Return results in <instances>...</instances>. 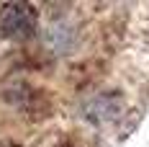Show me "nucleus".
Here are the masks:
<instances>
[{
	"instance_id": "f257e3e1",
	"label": "nucleus",
	"mask_w": 149,
	"mask_h": 147,
	"mask_svg": "<svg viewBox=\"0 0 149 147\" xmlns=\"http://www.w3.org/2000/svg\"><path fill=\"white\" fill-rule=\"evenodd\" d=\"M36 29V8L31 3H8L0 8V34L8 39H26Z\"/></svg>"
},
{
	"instance_id": "f03ea898",
	"label": "nucleus",
	"mask_w": 149,
	"mask_h": 147,
	"mask_svg": "<svg viewBox=\"0 0 149 147\" xmlns=\"http://www.w3.org/2000/svg\"><path fill=\"white\" fill-rule=\"evenodd\" d=\"M121 108H123L121 93H116V90H103V93L93 96L85 103L82 114H85V119H88L90 124L103 127V124H111V121H116L121 116Z\"/></svg>"
},
{
	"instance_id": "7ed1b4c3",
	"label": "nucleus",
	"mask_w": 149,
	"mask_h": 147,
	"mask_svg": "<svg viewBox=\"0 0 149 147\" xmlns=\"http://www.w3.org/2000/svg\"><path fill=\"white\" fill-rule=\"evenodd\" d=\"M74 41H77V29H74L72 18L67 15H57L46 23L44 31V46L52 54H67L72 52Z\"/></svg>"
},
{
	"instance_id": "20e7f679",
	"label": "nucleus",
	"mask_w": 149,
	"mask_h": 147,
	"mask_svg": "<svg viewBox=\"0 0 149 147\" xmlns=\"http://www.w3.org/2000/svg\"><path fill=\"white\" fill-rule=\"evenodd\" d=\"M62 147H72V145H70V142H64V145H62Z\"/></svg>"
}]
</instances>
